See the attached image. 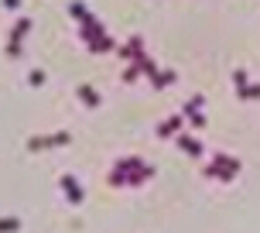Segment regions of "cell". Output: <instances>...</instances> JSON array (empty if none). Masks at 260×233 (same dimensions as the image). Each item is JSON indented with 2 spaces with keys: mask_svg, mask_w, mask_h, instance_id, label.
Wrapping results in <instances>:
<instances>
[{
  "mask_svg": "<svg viewBox=\"0 0 260 233\" xmlns=\"http://www.w3.org/2000/svg\"><path fill=\"white\" fill-rule=\"evenodd\" d=\"M10 227L17 230V220H0V230H10Z\"/></svg>",
  "mask_w": 260,
  "mask_h": 233,
  "instance_id": "obj_8",
  "label": "cell"
},
{
  "mask_svg": "<svg viewBox=\"0 0 260 233\" xmlns=\"http://www.w3.org/2000/svg\"><path fill=\"white\" fill-rule=\"evenodd\" d=\"M175 127L182 131V117H171V120H164V124H161V137H171V134H175Z\"/></svg>",
  "mask_w": 260,
  "mask_h": 233,
  "instance_id": "obj_4",
  "label": "cell"
},
{
  "mask_svg": "<svg viewBox=\"0 0 260 233\" xmlns=\"http://www.w3.org/2000/svg\"><path fill=\"white\" fill-rule=\"evenodd\" d=\"M79 96H82V100H86L89 106H96V103H99V96L93 93V86H79Z\"/></svg>",
  "mask_w": 260,
  "mask_h": 233,
  "instance_id": "obj_5",
  "label": "cell"
},
{
  "mask_svg": "<svg viewBox=\"0 0 260 233\" xmlns=\"http://www.w3.org/2000/svg\"><path fill=\"white\" fill-rule=\"evenodd\" d=\"M62 192L72 199V202H82V189H79V182H75V178H62Z\"/></svg>",
  "mask_w": 260,
  "mask_h": 233,
  "instance_id": "obj_3",
  "label": "cell"
},
{
  "mask_svg": "<svg viewBox=\"0 0 260 233\" xmlns=\"http://www.w3.org/2000/svg\"><path fill=\"white\" fill-rule=\"evenodd\" d=\"M3 3H7V7H17V3H21V0H3Z\"/></svg>",
  "mask_w": 260,
  "mask_h": 233,
  "instance_id": "obj_9",
  "label": "cell"
},
{
  "mask_svg": "<svg viewBox=\"0 0 260 233\" xmlns=\"http://www.w3.org/2000/svg\"><path fill=\"white\" fill-rule=\"evenodd\" d=\"M243 96H260V86H243Z\"/></svg>",
  "mask_w": 260,
  "mask_h": 233,
  "instance_id": "obj_6",
  "label": "cell"
},
{
  "mask_svg": "<svg viewBox=\"0 0 260 233\" xmlns=\"http://www.w3.org/2000/svg\"><path fill=\"white\" fill-rule=\"evenodd\" d=\"M38 82H45V72H38V69H34V72H31V86H38Z\"/></svg>",
  "mask_w": 260,
  "mask_h": 233,
  "instance_id": "obj_7",
  "label": "cell"
},
{
  "mask_svg": "<svg viewBox=\"0 0 260 233\" xmlns=\"http://www.w3.org/2000/svg\"><path fill=\"white\" fill-rule=\"evenodd\" d=\"M236 171H240V161H233V158H226V155H219L205 168V175H219V178H233Z\"/></svg>",
  "mask_w": 260,
  "mask_h": 233,
  "instance_id": "obj_2",
  "label": "cell"
},
{
  "mask_svg": "<svg viewBox=\"0 0 260 233\" xmlns=\"http://www.w3.org/2000/svg\"><path fill=\"white\" fill-rule=\"evenodd\" d=\"M147 175H154V168H147L144 161H137V158H120L117 161V168H113V175H110V182L113 185H137V182H144Z\"/></svg>",
  "mask_w": 260,
  "mask_h": 233,
  "instance_id": "obj_1",
  "label": "cell"
}]
</instances>
